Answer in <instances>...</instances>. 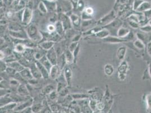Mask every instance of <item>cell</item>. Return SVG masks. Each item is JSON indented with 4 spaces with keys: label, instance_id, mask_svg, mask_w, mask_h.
I'll use <instances>...</instances> for the list:
<instances>
[{
    "label": "cell",
    "instance_id": "30",
    "mask_svg": "<svg viewBox=\"0 0 151 113\" xmlns=\"http://www.w3.org/2000/svg\"><path fill=\"white\" fill-rule=\"evenodd\" d=\"M48 11H54L56 9V4L54 2H50L48 1H44Z\"/></svg>",
    "mask_w": 151,
    "mask_h": 113
},
{
    "label": "cell",
    "instance_id": "31",
    "mask_svg": "<svg viewBox=\"0 0 151 113\" xmlns=\"http://www.w3.org/2000/svg\"><path fill=\"white\" fill-rule=\"evenodd\" d=\"M134 45L136 48L139 49L140 50H143L145 48V44H144V42L142 41H141L139 39H137L135 41Z\"/></svg>",
    "mask_w": 151,
    "mask_h": 113
},
{
    "label": "cell",
    "instance_id": "33",
    "mask_svg": "<svg viewBox=\"0 0 151 113\" xmlns=\"http://www.w3.org/2000/svg\"><path fill=\"white\" fill-rule=\"evenodd\" d=\"M5 72L8 74V75L10 77H11L13 78H14L15 74L18 73L15 70H14V69L10 67H8Z\"/></svg>",
    "mask_w": 151,
    "mask_h": 113
},
{
    "label": "cell",
    "instance_id": "44",
    "mask_svg": "<svg viewBox=\"0 0 151 113\" xmlns=\"http://www.w3.org/2000/svg\"><path fill=\"white\" fill-rule=\"evenodd\" d=\"M147 52H148V53L149 54V55L151 56V41L150 42H149L147 44Z\"/></svg>",
    "mask_w": 151,
    "mask_h": 113
},
{
    "label": "cell",
    "instance_id": "21",
    "mask_svg": "<svg viewBox=\"0 0 151 113\" xmlns=\"http://www.w3.org/2000/svg\"><path fill=\"white\" fill-rule=\"evenodd\" d=\"M110 32L107 29H102L100 31H99L98 32L96 33L94 36L99 39H104L106 37H107L108 36H109Z\"/></svg>",
    "mask_w": 151,
    "mask_h": 113
},
{
    "label": "cell",
    "instance_id": "34",
    "mask_svg": "<svg viewBox=\"0 0 151 113\" xmlns=\"http://www.w3.org/2000/svg\"><path fill=\"white\" fill-rule=\"evenodd\" d=\"M54 86L53 85L49 84V85H46L44 88L43 91H44V92L45 94H49V93H51L52 92H53L54 90Z\"/></svg>",
    "mask_w": 151,
    "mask_h": 113
},
{
    "label": "cell",
    "instance_id": "3",
    "mask_svg": "<svg viewBox=\"0 0 151 113\" xmlns=\"http://www.w3.org/2000/svg\"><path fill=\"white\" fill-rule=\"evenodd\" d=\"M129 66L127 62L123 61L118 68V77L121 81H124L127 75Z\"/></svg>",
    "mask_w": 151,
    "mask_h": 113
},
{
    "label": "cell",
    "instance_id": "24",
    "mask_svg": "<svg viewBox=\"0 0 151 113\" xmlns=\"http://www.w3.org/2000/svg\"><path fill=\"white\" fill-rule=\"evenodd\" d=\"M55 25L56 32L60 36L64 35L65 31L63 25L61 23V22L57 21V22L55 23Z\"/></svg>",
    "mask_w": 151,
    "mask_h": 113
},
{
    "label": "cell",
    "instance_id": "32",
    "mask_svg": "<svg viewBox=\"0 0 151 113\" xmlns=\"http://www.w3.org/2000/svg\"><path fill=\"white\" fill-rule=\"evenodd\" d=\"M38 8L40 11L43 14H45L48 11V9H47V8H46L44 2H42V1L40 2L39 4V6H38Z\"/></svg>",
    "mask_w": 151,
    "mask_h": 113
},
{
    "label": "cell",
    "instance_id": "23",
    "mask_svg": "<svg viewBox=\"0 0 151 113\" xmlns=\"http://www.w3.org/2000/svg\"><path fill=\"white\" fill-rule=\"evenodd\" d=\"M151 8V5L150 3L148 2H143L136 11L138 12H145Z\"/></svg>",
    "mask_w": 151,
    "mask_h": 113
},
{
    "label": "cell",
    "instance_id": "25",
    "mask_svg": "<svg viewBox=\"0 0 151 113\" xmlns=\"http://www.w3.org/2000/svg\"><path fill=\"white\" fill-rule=\"evenodd\" d=\"M27 48V47L24 45V44L21 42H18L15 44V45L14 47V52L23 54Z\"/></svg>",
    "mask_w": 151,
    "mask_h": 113
},
{
    "label": "cell",
    "instance_id": "41",
    "mask_svg": "<svg viewBox=\"0 0 151 113\" xmlns=\"http://www.w3.org/2000/svg\"><path fill=\"white\" fill-rule=\"evenodd\" d=\"M129 24L130 25V26H131L133 28H139L138 23H136L135 22H133V21H131V20H129Z\"/></svg>",
    "mask_w": 151,
    "mask_h": 113
},
{
    "label": "cell",
    "instance_id": "8",
    "mask_svg": "<svg viewBox=\"0 0 151 113\" xmlns=\"http://www.w3.org/2000/svg\"><path fill=\"white\" fill-rule=\"evenodd\" d=\"M62 70L60 69L58 65L53 66L50 71V78L53 80L57 79L60 75V71Z\"/></svg>",
    "mask_w": 151,
    "mask_h": 113
},
{
    "label": "cell",
    "instance_id": "18",
    "mask_svg": "<svg viewBox=\"0 0 151 113\" xmlns=\"http://www.w3.org/2000/svg\"><path fill=\"white\" fill-rule=\"evenodd\" d=\"M126 53V47L125 46H122L121 47H119V48L117 50V56L118 59L121 61H123V60L125 58V56Z\"/></svg>",
    "mask_w": 151,
    "mask_h": 113
},
{
    "label": "cell",
    "instance_id": "16",
    "mask_svg": "<svg viewBox=\"0 0 151 113\" xmlns=\"http://www.w3.org/2000/svg\"><path fill=\"white\" fill-rule=\"evenodd\" d=\"M64 54L66 59L67 65H71L72 64H73V62L74 61V57L73 56V53L71 51H70L68 49H66Z\"/></svg>",
    "mask_w": 151,
    "mask_h": 113
},
{
    "label": "cell",
    "instance_id": "37",
    "mask_svg": "<svg viewBox=\"0 0 151 113\" xmlns=\"http://www.w3.org/2000/svg\"><path fill=\"white\" fill-rule=\"evenodd\" d=\"M93 24L92 20H82V22L81 23L82 28H86L88 27L91 26V25Z\"/></svg>",
    "mask_w": 151,
    "mask_h": 113
},
{
    "label": "cell",
    "instance_id": "9",
    "mask_svg": "<svg viewBox=\"0 0 151 113\" xmlns=\"http://www.w3.org/2000/svg\"><path fill=\"white\" fill-rule=\"evenodd\" d=\"M29 69L31 71V73H32V75L33 76V78L36 79H39L40 78H42V76L41 75V73H40L39 69H38V67H37V66L36 65V63H32L30 65Z\"/></svg>",
    "mask_w": 151,
    "mask_h": 113
},
{
    "label": "cell",
    "instance_id": "13",
    "mask_svg": "<svg viewBox=\"0 0 151 113\" xmlns=\"http://www.w3.org/2000/svg\"><path fill=\"white\" fill-rule=\"evenodd\" d=\"M20 74L21 76L24 78L26 81H31L34 79L33 75H32L31 71L29 68H24V70H23L21 72H20Z\"/></svg>",
    "mask_w": 151,
    "mask_h": 113
},
{
    "label": "cell",
    "instance_id": "42",
    "mask_svg": "<svg viewBox=\"0 0 151 113\" xmlns=\"http://www.w3.org/2000/svg\"><path fill=\"white\" fill-rule=\"evenodd\" d=\"M82 35L81 34H79V35H76L72 39V42H78V41L80 40L81 37Z\"/></svg>",
    "mask_w": 151,
    "mask_h": 113
},
{
    "label": "cell",
    "instance_id": "39",
    "mask_svg": "<svg viewBox=\"0 0 151 113\" xmlns=\"http://www.w3.org/2000/svg\"><path fill=\"white\" fill-rule=\"evenodd\" d=\"M79 42H72L71 44L70 45L69 47H68V49L71 51L73 53L74 50L76 49L77 47V46L79 45Z\"/></svg>",
    "mask_w": 151,
    "mask_h": 113
},
{
    "label": "cell",
    "instance_id": "14",
    "mask_svg": "<svg viewBox=\"0 0 151 113\" xmlns=\"http://www.w3.org/2000/svg\"><path fill=\"white\" fill-rule=\"evenodd\" d=\"M70 18L71 19L72 24L74 26V28H79L81 26V19L77 15H76L75 14H72L70 16Z\"/></svg>",
    "mask_w": 151,
    "mask_h": 113
},
{
    "label": "cell",
    "instance_id": "1",
    "mask_svg": "<svg viewBox=\"0 0 151 113\" xmlns=\"http://www.w3.org/2000/svg\"><path fill=\"white\" fill-rule=\"evenodd\" d=\"M26 31L28 34L29 39L33 42H39L43 39L42 33L39 30L35 24L29 25Z\"/></svg>",
    "mask_w": 151,
    "mask_h": 113
},
{
    "label": "cell",
    "instance_id": "22",
    "mask_svg": "<svg viewBox=\"0 0 151 113\" xmlns=\"http://www.w3.org/2000/svg\"><path fill=\"white\" fill-rule=\"evenodd\" d=\"M130 31L129 30V29L125 27H121L117 31V36L119 37L124 38L126 37L127 35H129L130 34Z\"/></svg>",
    "mask_w": 151,
    "mask_h": 113
},
{
    "label": "cell",
    "instance_id": "20",
    "mask_svg": "<svg viewBox=\"0 0 151 113\" xmlns=\"http://www.w3.org/2000/svg\"><path fill=\"white\" fill-rule=\"evenodd\" d=\"M67 64V61H66V59L64 56V54H63L62 55H60V56L58 57V62H57V65L59 66V67L60 68V69L61 70H63L64 69L65 67V65Z\"/></svg>",
    "mask_w": 151,
    "mask_h": 113
},
{
    "label": "cell",
    "instance_id": "19",
    "mask_svg": "<svg viewBox=\"0 0 151 113\" xmlns=\"http://www.w3.org/2000/svg\"><path fill=\"white\" fill-rule=\"evenodd\" d=\"M39 61H40V63L48 70V71L50 73V71L53 65L51 64V62L49 61V60L48 59L46 56H43Z\"/></svg>",
    "mask_w": 151,
    "mask_h": 113
},
{
    "label": "cell",
    "instance_id": "2",
    "mask_svg": "<svg viewBox=\"0 0 151 113\" xmlns=\"http://www.w3.org/2000/svg\"><path fill=\"white\" fill-rule=\"evenodd\" d=\"M116 18V14L114 10L111 11L107 15L100 19L97 23L98 25L105 26L111 23Z\"/></svg>",
    "mask_w": 151,
    "mask_h": 113
},
{
    "label": "cell",
    "instance_id": "45",
    "mask_svg": "<svg viewBox=\"0 0 151 113\" xmlns=\"http://www.w3.org/2000/svg\"><path fill=\"white\" fill-rule=\"evenodd\" d=\"M14 13H13L11 11H8V12H7L6 13V16L8 18H13L14 16Z\"/></svg>",
    "mask_w": 151,
    "mask_h": 113
},
{
    "label": "cell",
    "instance_id": "26",
    "mask_svg": "<svg viewBox=\"0 0 151 113\" xmlns=\"http://www.w3.org/2000/svg\"><path fill=\"white\" fill-rule=\"evenodd\" d=\"M8 28L10 31H19L22 30V27L20 24L14 22H11L8 25Z\"/></svg>",
    "mask_w": 151,
    "mask_h": 113
},
{
    "label": "cell",
    "instance_id": "36",
    "mask_svg": "<svg viewBox=\"0 0 151 113\" xmlns=\"http://www.w3.org/2000/svg\"><path fill=\"white\" fill-rule=\"evenodd\" d=\"M46 29L48 33H53L56 32L55 25L53 23L48 24L46 26Z\"/></svg>",
    "mask_w": 151,
    "mask_h": 113
},
{
    "label": "cell",
    "instance_id": "5",
    "mask_svg": "<svg viewBox=\"0 0 151 113\" xmlns=\"http://www.w3.org/2000/svg\"><path fill=\"white\" fill-rule=\"evenodd\" d=\"M10 37L16 40H27L29 39L27 31L23 30L19 31H9Z\"/></svg>",
    "mask_w": 151,
    "mask_h": 113
},
{
    "label": "cell",
    "instance_id": "28",
    "mask_svg": "<svg viewBox=\"0 0 151 113\" xmlns=\"http://www.w3.org/2000/svg\"><path fill=\"white\" fill-rule=\"evenodd\" d=\"M18 92L20 95L23 96H27L28 95V90L27 88L23 84H20L18 87Z\"/></svg>",
    "mask_w": 151,
    "mask_h": 113
},
{
    "label": "cell",
    "instance_id": "29",
    "mask_svg": "<svg viewBox=\"0 0 151 113\" xmlns=\"http://www.w3.org/2000/svg\"><path fill=\"white\" fill-rule=\"evenodd\" d=\"M102 30V28L99 27H96L93 28L91 29L88 30V31H86L85 32H84L83 35L84 36H91V35H94L96 33L98 32L99 31H100Z\"/></svg>",
    "mask_w": 151,
    "mask_h": 113
},
{
    "label": "cell",
    "instance_id": "12",
    "mask_svg": "<svg viewBox=\"0 0 151 113\" xmlns=\"http://www.w3.org/2000/svg\"><path fill=\"white\" fill-rule=\"evenodd\" d=\"M126 37L124 38H121V37H113V36H108L107 37L104 39V42H110V43H113V44H117V43H121L122 42L127 41L129 40L126 39Z\"/></svg>",
    "mask_w": 151,
    "mask_h": 113
},
{
    "label": "cell",
    "instance_id": "4",
    "mask_svg": "<svg viewBox=\"0 0 151 113\" xmlns=\"http://www.w3.org/2000/svg\"><path fill=\"white\" fill-rule=\"evenodd\" d=\"M33 18V11L32 9L26 8H24L23 13L22 23L24 25H28L31 22Z\"/></svg>",
    "mask_w": 151,
    "mask_h": 113
},
{
    "label": "cell",
    "instance_id": "10",
    "mask_svg": "<svg viewBox=\"0 0 151 113\" xmlns=\"http://www.w3.org/2000/svg\"><path fill=\"white\" fill-rule=\"evenodd\" d=\"M35 63L37 67L39 69L42 78L44 79H48V78H50V73L48 71V70L40 63V61H35Z\"/></svg>",
    "mask_w": 151,
    "mask_h": 113
},
{
    "label": "cell",
    "instance_id": "27",
    "mask_svg": "<svg viewBox=\"0 0 151 113\" xmlns=\"http://www.w3.org/2000/svg\"><path fill=\"white\" fill-rule=\"evenodd\" d=\"M114 72V68L111 64H107L104 66V73L107 76H111Z\"/></svg>",
    "mask_w": 151,
    "mask_h": 113
},
{
    "label": "cell",
    "instance_id": "40",
    "mask_svg": "<svg viewBox=\"0 0 151 113\" xmlns=\"http://www.w3.org/2000/svg\"><path fill=\"white\" fill-rule=\"evenodd\" d=\"M8 65L4 61H1V72L3 73L6 71L7 68H8Z\"/></svg>",
    "mask_w": 151,
    "mask_h": 113
},
{
    "label": "cell",
    "instance_id": "48",
    "mask_svg": "<svg viewBox=\"0 0 151 113\" xmlns=\"http://www.w3.org/2000/svg\"><path fill=\"white\" fill-rule=\"evenodd\" d=\"M46 1H50V2H54L55 0H46Z\"/></svg>",
    "mask_w": 151,
    "mask_h": 113
},
{
    "label": "cell",
    "instance_id": "11",
    "mask_svg": "<svg viewBox=\"0 0 151 113\" xmlns=\"http://www.w3.org/2000/svg\"><path fill=\"white\" fill-rule=\"evenodd\" d=\"M64 75L65 78V80L67 82L68 86L71 85L72 79V71L71 69L69 66H65L64 69Z\"/></svg>",
    "mask_w": 151,
    "mask_h": 113
},
{
    "label": "cell",
    "instance_id": "43",
    "mask_svg": "<svg viewBox=\"0 0 151 113\" xmlns=\"http://www.w3.org/2000/svg\"><path fill=\"white\" fill-rule=\"evenodd\" d=\"M84 2L82 1H80L79 2H78V4H77V8L80 10H82L83 8H84Z\"/></svg>",
    "mask_w": 151,
    "mask_h": 113
},
{
    "label": "cell",
    "instance_id": "17",
    "mask_svg": "<svg viewBox=\"0 0 151 113\" xmlns=\"http://www.w3.org/2000/svg\"><path fill=\"white\" fill-rule=\"evenodd\" d=\"M55 44V42L51 41H45L42 42H40L39 45L45 50L48 51L54 47Z\"/></svg>",
    "mask_w": 151,
    "mask_h": 113
},
{
    "label": "cell",
    "instance_id": "35",
    "mask_svg": "<svg viewBox=\"0 0 151 113\" xmlns=\"http://www.w3.org/2000/svg\"><path fill=\"white\" fill-rule=\"evenodd\" d=\"M146 102L148 112H151V93L148 94L146 97Z\"/></svg>",
    "mask_w": 151,
    "mask_h": 113
},
{
    "label": "cell",
    "instance_id": "49",
    "mask_svg": "<svg viewBox=\"0 0 151 113\" xmlns=\"http://www.w3.org/2000/svg\"><path fill=\"white\" fill-rule=\"evenodd\" d=\"M150 25H151V20L150 21Z\"/></svg>",
    "mask_w": 151,
    "mask_h": 113
},
{
    "label": "cell",
    "instance_id": "6",
    "mask_svg": "<svg viewBox=\"0 0 151 113\" xmlns=\"http://www.w3.org/2000/svg\"><path fill=\"white\" fill-rule=\"evenodd\" d=\"M46 56L48 58V59L49 60V61L51 62L52 65L53 66L57 65L58 56L54 47L47 51Z\"/></svg>",
    "mask_w": 151,
    "mask_h": 113
},
{
    "label": "cell",
    "instance_id": "47",
    "mask_svg": "<svg viewBox=\"0 0 151 113\" xmlns=\"http://www.w3.org/2000/svg\"><path fill=\"white\" fill-rule=\"evenodd\" d=\"M148 69H149V73H150V75L151 78V64H150L149 65V68Z\"/></svg>",
    "mask_w": 151,
    "mask_h": 113
},
{
    "label": "cell",
    "instance_id": "38",
    "mask_svg": "<svg viewBox=\"0 0 151 113\" xmlns=\"http://www.w3.org/2000/svg\"><path fill=\"white\" fill-rule=\"evenodd\" d=\"M140 30L144 32H150L151 31V25L150 24H147L140 27Z\"/></svg>",
    "mask_w": 151,
    "mask_h": 113
},
{
    "label": "cell",
    "instance_id": "7",
    "mask_svg": "<svg viewBox=\"0 0 151 113\" xmlns=\"http://www.w3.org/2000/svg\"><path fill=\"white\" fill-rule=\"evenodd\" d=\"M59 16V21L63 25L64 28L66 31L68 30L71 29V21L70 17L65 16L64 14H60Z\"/></svg>",
    "mask_w": 151,
    "mask_h": 113
},
{
    "label": "cell",
    "instance_id": "46",
    "mask_svg": "<svg viewBox=\"0 0 151 113\" xmlns=\"http://www.w3.org/2000/svg\"><path fill=\"white\" fill-rule=\"evenodd\" d=\"M97 107H98V109H99V110H101V109H102L103 108L104 105L102 103H99V104H98V105H97Z\"/></svg>",
    "mask_w": 151,
    "mask_h": 113
},
{
    "label": "cell",
    "instance_id": "15",
    "mask_svg": "<svg viewBox=\"0 0 151 113\" xmlns=\"http://www.w3.org/2000/svg\"><path fill=\"white\" fill-rule=\"evenodd\" d=\"M7 65H8V67H11V68L14 69V70H15L18 73L21 72L23 70H24V68H25L24 66L18 61L9 63V64H8Z\"/></svg>",
    "mask_w": 151,
    "mask_h": 113
}]
</instances>
